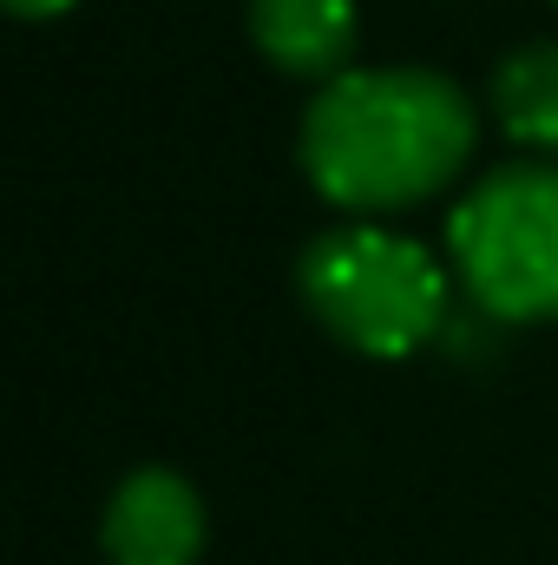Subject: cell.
I'll use <instances>...</instances> for the list:
<instances>
[{"instance_id": "2", "label": "cell", "mask_w": 558, "mask_h": 565, "mask_svg": "<svg viewBox=\"0 0 558 565\" xmlns=\"http://www.w3.org/2000/svg\"><path fill=\"white\" fill-rule=\"evenodd\" d=\"M302 302L335 342L395 362L447 329V270L401 231L348 224L302 250Z\"/></svg>"}, {"instance_id": "4", "label": "cell", "mask_w": 558, "mask_h": 565, "mask_svg": "<svg viewBox=\"0 0 558 565\" xmlns=\"http://www.w3.org/2000/svg\"><path fill=\"white\" fill-rule=\"evenodd\" d=\"M106 559L112 565H197L204 553V500L184 473L139 467L106 507Z\"/></svg>"}, {"instance_id": "7", "label": "cell", "mask_w": 558, "mask_h": 565, "mask_svg": "<svg viewBox=\"0 0 558 565\" xmlns=\"http://www.w3.org/2000/svg\"><path fill=\"white\" fill-rule=\"evenodd\" d=\"M13 13H26V20H53V13H66L73 0H7Z\"/></svg>"}, {"instance_id": "5", "label": "cell", "mask_w": 558, "mask_h": 565, "mask_svg": "<svg viewBox=\"0 0 558 565\" xmlns=\"http://www.w3.org/2000/svg\"><path fill=\"white\" fill-rule=\"evenodd\" d=\"M250 40L296 79H342L355 53V0H250Z\"/></svg>"}, {"instance_id": "3", "label": "cell", "mask_w": 558, "mask_h": 565, "mask_svg": "<svg viewBox=\"0 0 558 565\" xmlns=\"http://www.w3.org/2000/svg\"><path fill=\"white\" fill-rule=\"evenodd\" d=\"M447 257L493 322H558V164L486 171L447 224Z\"/></svg>"}, {"instance_id": "6", "label": "cell", "mask_w": 558, "mask_h": 565, "mask_svg": "<svg viewBox=\"0 0 558 565\" xmlns=\"http://www.w3.org/2000/svg\"><path fill=\"white\" fill-rule=\"evenodd\" d=\"M493 113L513 132V145L558 158V40L519 46L493 73Z\"/></svg>"}, {"instance_id": "1", "label": "cell", "mask_w": 558, "mask_h": 565, "mask_svg": "<svg viewBox=\"0 0 558 565\" xmlns=\"http://www.w3.org/2000/svg\"><path fill=\"white\" fill-rule=\"evenodd\" d=\"M473 158V99L420 66H362L315 93L302 171L342 211H408Z\"/></svg>"}]
</instances>
